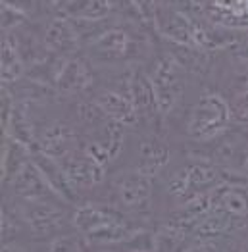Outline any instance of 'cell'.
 Wrapping results in <instances>:
<instances>
[{
	"instance_id": "obj_1",
	"label": "cell",
	"mask_w": 248,
	"mask_h": 252,
	"mask_svg": "<svg viewBox=\"0 0 248 252\" xmlns=\"http://www.w3.org/2000/svg\"><path fill=\"white\" fill-rule=\"evenodd\" d=\"M131 220L133 218L125 216L120 208L112 204L85 202L71 216V225L91 243L116 245L129 241L135 233L141 231V227L135 225Z\"/></svg>"
},
{
	"instance_id": "obj_2",
	"label": "cell",
	"mask_w": 248,
	"mask_h": 252,
	"mask_svg": "<svg viewBox=\"0 0 248 252\" xmlns=\"http://www.w3.org/2000/svg\"><path fill=\"white\" fill-rule=\"evenodd\" d=\"M233 120L235 114L227 98L216 91H204L186 116L185 133L194 143H214L227 133Z\"/></svg>"
},
{
	"instance_id": "obj_3",
	"label": "cell",
	"mask_w": 248,
	"mask_h": 252,
	"mask_svg": "<svg viewBox=\"0 0 248 252\" xmlns=\"http://www.w3.org/2000/svg\"><path fill=\"white\" fill-rule=\"evenodd\" d=\"M4 208L12 210L20 218L25 231L33 239H54L65 233L69 223H73L56 202H27L16 198V204H10L6 200Z\"/></svg>"
},
{
	"instance_id": "obj_4",
	"label": "cell",
	"mask_w": 248,
	"mask_h": 252,
	"mask_svg": "<svg viewBox=\"0 0 248 252\" xmlns=\"http://www.w3.org/2000/svg\"><path fill=\"white\" fill-rule=\"evenodd\" d=\"M146 75L154 91L158 112L162 116H167L183 96V89H185L183 63L171 52H164L156 56L150 69L146 71Z\"/></svg>"
},
{
	"instance_id": "obj_5",
	"label": "cell",
	"mask_w": 248,
	"mask_h": 252,
	"mask_svg": "<svg viewBox=\"0 0 248 252\" xmlns=\"http://www.w3.org/2000/svg\"><path fill=\"white\" fill-rule=\"evenodd\" d=\"M116 208L143 218L152 208V177L139 169H129L112 181Z\"/></svg>"
},
{
	"instance_id": "obj_6",
	"label": "cell",
	"mask_w": 248,
	"mask_h": 252,
	"mask_svg": "<svg viewBox=\"0 0 248 252\" xmlns=\"http://www.w3.org/2000/svg\"><path fill=\"white\" fill-rule=\"evenodd\" d=\"M91 54L102 62H118L135 54L137 42L124 27H110L89 42Z\"/></svg>"
},
{
	"instance_id": "obj_7",
	"label": "cell",
	"mask_w": 248,
	"mask_h": 252,
	"mask_svg": "<svg viewBox=\"0 0 248 252\" xmlns=\"http://www.w3.org/2000/svg\"><path fill=\"white\" fill-rule=\"evenodd\" d=\"M52 81L62 94L77 96L94 85V75L89 62L83 58H62L60 65L54 69Z\"/></svg>"
},
{
	"instance_id": "obj_8",
	"label": "cell",
	"mask_w": 248,
	"mask_h": 252,
	"mask_svg": "<svg viewBox=\"0 0 248 252\" xmlns=\"http://www.w3.org/2000/svg\"><path fill=\"white\" fill-rule=\"evenodd\" d=\"M73 143H75L73 127H69L63 122H50L42 129L41 137H39V147L42 154L56 162L71 156Z\"/></svg>"
},
{
	"instance_id": "obj_9",
	"label": "cell",
	"mask_w": 248,
	"mask_h": 252,
	"mask_svg": "<svg viewBox=\"0 0 248 252\" xmlns=\"http://www.w3.org/2000/svg\"><path fill=\"white\" fill-rule=\"evenodd\" d=\"M93 102L98 106V110L102 112L104 116L112 118V122H118L122 126H131L139 118L133 100L127 94L116 91V89H102V91H98Z\"/></svg>"
},
{
	"instance_id": "obj_10",
	"label": "cell",
	"mask_w": 248,
	"mask_h": 252,
	"mask_svg": "<svg viewBox=\"0 0 248 252\" xmlns=\"http://www.w3.org/2000/svg\"><path fill=\"white\" fill-rule=\"evenodd\" d=\"M169 162V148L162 139L158 137H146L141 141V152H139V164L137 168L146 175H156L167 166Z\"/></svg>"
},
{
	"instance_id": "obj_11",
	"label": "cell",
	"mask_w": 248,
	"mask_h": 252,
	"mask_svg": "<svg viewBox=\"0 0 248 252\" xmlns=\"http://www.w3.org/2000/svg\"><path fill=\"white\" fill-rule=\"evenodd\" d=\"M77 31L73 27L71 20L67 18H56L48 23L44 31V44L48 50L54 52H67L77 44Z\"/></svg>"
},
{
	"instance_id": "obj_12",
	"label": "cell",
	"mask_w": 248,
	"mask_h": 252,
	"mask_svg": "<svg viewBox=\"0 0 248 252\" xmlns=\"http://www.w3.org/2000/svg\"><path fill=\"white\" fill-rule=\"evenodd\" d=\"M67 20L77 21H102L112 14L110 0H69L63 6Z\"/></svg>"
},
{
	"instance_id": "obj_13",
	"label": "cell",
	"mask_w": 248,
	"mask_h": 252,
	"mask_svg": "<svg viewBox=\"0 0 248 252\" xmlns=\"http://www.w3.org/2000/svg\"><path fill=\"white\" fill-rule=\"evenodd\" d=\"M23 73V60L12 37L2 41V83H14Z\"/></svg>"
},
{
	"instance_id": "obj_14",
	"label": "cell",
	"mask_w": 248,
	"mask_h": 252,
	"mask_svg": "<svg viewBox=\"0 0 248 252\" xmlns=\"http://www.w3.org/2000/svg\"><path fill=\"white\" fill-rule=\"evenodd\" d=\"M46 252H87L85 237L81 233H62L54 239H50Z\"/></svg>"
},
{
	"instance_id": "obj_15",
	"label": "cell",
	"mask_w": 248,
	"mask_h": 252,
	"mask_svg": "<svg viewBox=\"0 0 248 252\" xmlns=\"http://www.w3.org/2000/svg\"><path fill=\"white\" fill-rule=\"evenodd\" d=\"M135 8L139 10L143 23L152 29H158V4L156 0H133Z\"/></svg>"
},
{
	"instance_id": "obj_16",
	"label": "cell",
	"mask_w": 248,
	"mask_h": 252,
	"mask_svg": "<svg viewBox=\"0 0 248 252\" xmlns=\"http://www.w3.org/2000/svg\"><path fill=\"white\" fill-rule=\"evenodd\" d=\"M233 114H235V120L239 122H248V94H243V96H235L233 98Z\"/></svg>"
},
{
	"instance_id": "obj_17",
	"label": "cell",
	"mask_w": 248,
	"mask_h": 252,
	"mask_svg": "<svg viewBox=\"0 0 248 252\" xmlns=\"http://www.w3.org/2000/svg\"><path fill=\"white\" fill-rule=\"evenodd\" d=\"M2 4L14 8L16 12H20L23 16H29L37 10V0H2Z\"/></svg>"
},
{
	"instance_id": "obj_18",
	"label": "cell",
	"mask_w": 248,
	"mask_h": 252,
	"mask_svg": "<svg viewBox=\"0 0 248 252\" xmlns=\"http://www.w3.org/2000/svg\"><path fill=\"white\" fill-rule=\"evenodd\" d=\"M2 252H33V247L20 237V239H14V241H4L2 243Z\"/></svg>"
},
{
	"instance_id": "obj_19",
	"label": "cell",
	"mask_w": 248,
	"mask_h": 252,
	"mask_svg": "<svg viewBox=\"0 0 248 252\" xmlns=\"http://www.w3.org/2000/svg\"><path fill=\"white\" fill-rule=\"evenodd\" d=\"M42 2H44V4H46V6H48V8H50V6H52V8H58V6H62L63 2H65V4H67V2H69V0H42Z\"/></svg>"
},
{
	"instance_id": "obj_20",
	"label": "cell",
	"mask_w": 248,
	"mask_h": 252,
	"mask_svg": "<svg viewBox=\"0 0 248 252\" xmlns=\"http://www.w3.org/2000/svg\"><path fill=\"white\" fill-rule=\"evenodd\" d=\"M102 252H104V251H102Z\"/></svg>"
}]
</instances>
